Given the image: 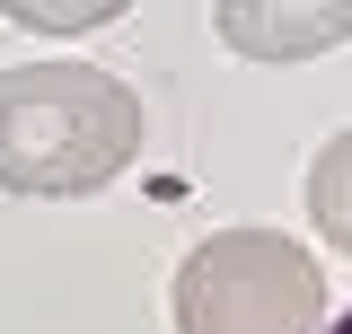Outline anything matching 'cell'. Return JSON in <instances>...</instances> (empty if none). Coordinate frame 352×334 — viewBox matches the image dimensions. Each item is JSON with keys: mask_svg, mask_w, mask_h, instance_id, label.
I'll use <instances>...</instances> for the list:
<instances>
[{"mask_svg": "<svg viewBox=\"0 0 352 334\" xmlns=\"http://www.w3.org/2000/svg\"><path fill=\"white\" fill-rule=\"evenodd\" d=\"M9 18H18V27H44V36H80V27H106V18H115V0H80V9H44V0H18Z\"/></svg>", "mask_w": 352, "mask_h": 334, "instance_id": "5", "label": "cell"}, {"mask_svg": "<svg viewBox=\"0 0 352 334\" xmlns=\"http://www.w3.org/2000/svg\"><path fill=\"white\" fill-rule=\"evenodd\" d=\"M220 36L238 44L247 62H300L317 44L352 36V0H229Z\"/></svg>", "mask_w": 352, "mask_h": 334, "instance_id": "3", "label": "cell"}, {"mask_svg": "<svg viewBox=\"0 0 352 334\" xmlns=\"http://www.w3.org/2000/svg\"><path fill=\"white\" fill-rule=\"evenodd\" d=\"M326 334H352V308H344V317H326Z\"/></svg>", "mask_w": 352, "mask_h": 334, "instance_id": "6", "label": "cell"}, {"mask_svg": "<svg viewBox=\"0 0 352 334\" xmlns=\"http://www.w3.org/2000/svg\"><path fill=\"white\" fill-rule=\"evenodd\" d=\"M176 334H326V273L282 229H212L176 264Z\"/></svg>", "mask_w": 352, "mask_h": 334, "instance_id": "2", "label": "cell"}, {"mask_svg": "<svg viewBox=\"0 0 352 334\" xmlns=\"http://www.w3.org/2000/svg\"><path fill=\"white\" fill-rule=\"evenodd\" d=\"M141 159V97L97 62H9L0 71V194L71 203Z\"/></svg>", "mask_w": 352, "mask_h": 334, "instance_id": "1", "label": "cell"}, {"mask_svg": "<svg viewBox=\"0 0 352 334\" xmlns=\"http://www.w3.org/2000/svg\"><path fill=\"white\" fill-rule=\"evenodd\" d=\"M308 220H317L326 247L352 255V124L326 132V150L308 159Z\"/></svg>", "mask_w": 352, "mask_h": 334, "instance_id": "4", "label": "cell"}]
</instances>
